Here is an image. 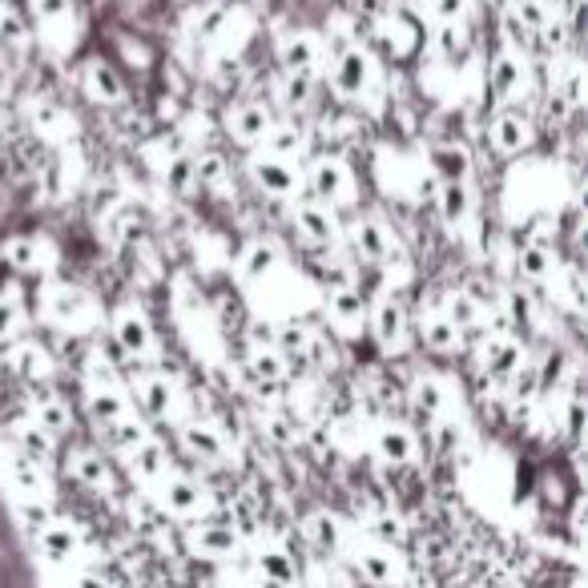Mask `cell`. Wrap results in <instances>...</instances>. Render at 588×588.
<instances>
[{
	"label": "cell",
	"mask_w": 588,
	"mask_h": 588,
	"mask_svg": "<svg viewBox=\"0 0 588 588\" xmlns=\"http://www.w3.org/2000/svg\"><path fill=\"white\" fill-rule=\"evenodd\" d=\"M226 130H230V138H239L242 145H258L271 138L274 113L266 110V105H258V101H246V105H234V110L226 113Z\"/></svg>",
	"instance_id": "obj_10"
},
{
	"label": "cell",
	"mask_w": 588,
	"mask_h": 588,
	"mask_svg": "<svg viewBox=\"0 0 588 588\" xmlns=\"http://www.w3.org/2000/svg\"><path fill=\"white\" fill-rule=\"evenodd\" d=\"M33 424L37 427H44L49 436H65L69 432V407L57 399V395H49V392H37V412H33Z\"/></svg>",
	"instance_id": "obj_27"
},
{
	"label": "cell",
	"mask_w": 588,
	"mask_h": 588,
	"mask_svg": "<svg viewBox=\"0 0 588 588\" xmlns=\"http://www.w3.org/2000/svg\"><path fill=\"white\" fill-rule=\"evenodd\" d=\"M432 170L444 182H468L472 178V150L459 142H439L432 145Z\"/></svg>",
	"instance_id": "obj_15"
},
{
	"label": "cell",
	"mask_w": 588,
	"mask_h": 588,
	"mask_svg": "<svg viewBox=\"0 0 588 588\" xmlns=\"http://www.w3.org/2000/svg\"><path fill=\"white\" fill-rule=\"evenodd\" d=\"M41 548L53 556V560H65V556H73L77 536L69 533V528H61V524H44V528H41Z\"/></svg>",
	"instance_id": "obj_33"
},
{
	"label": "cell",
	"mask_w": 588,
	"mask_h": 588,
	"mask_svg": "<svg viewBox=\"0 0 588 588\" xmlns=\"http://www.w3.org/2000/svg\"><path fill=\"white\" fill-rule=\"evenodd\" d=\"M479 359H484L488 375H496V379H516L524 367V347L508 335H491V338H484Z\"/></svg>",
	"instance_id": "obj_11"
},
{
	"label": "cell",
	"mask_w": 588,
	"mask_h": 588,
	"mask_svg": "<svg viewBox=\"0 0 588 588\" xmlns=\"http://www.w3.org/2000/svg\"><path fill=\"white\" fill-rule=\"evenodd\" d=\"M516 271H520L524 283H533V286L548 283L556 271L552 246H545V242H520V246H516Z\"/></svg>",
	"instance_id": "obj_14"
},
{
	"label": "cell",
	"mask_w": 588,
	"mask_h": 588,
	"mask_svg": "<svg viewBox=\"0 0 588 588\" xmlns=\"http://www.w3.org/2000/svg\"><path fill=\"white\" fill-rule=\"evenodd\" d=\"M294 230H298V239L311 242V246H335L338 234H343L335 210L323 206V202H303V206L294 210Z\"/></svg>",
	"instance_id": "obj_8"
},
{
	"label": "cell",
	"mask_w": 588,
	"mask_h": 588,
	"mask_svg": "<svg viewBox=\"0 0 588 588\" xmlns=\"http://www.w3.org/2000/svg\"><path fill=\"white\" fill-rule=\"evenodd\" d=\"M371 335L387 355H404L412 347V318L395 298H383L375 311H371Z\"/></svg>",
	"instance_id": "obj_2"
},
{
	"label": "cell",
	"mask_w": 588,
	"mask_h": 588,
	"mask_svg": "<svg viewBox=\"0 0 588 588\" xmlns=\"http://www.w3.org/2000/svg\"><path fill=\"white\" fill-rule=\"evenodd\" d=\"M133 395H138V404H142L150 415H170V404H174V387H170V379H162V375H145V371L133 379Z\"/></svg>",
	"instance_id": "obj_21"
},
{
	"label": "cell",
	"mask_w": 588,
	"mask_h": 588,
	"mask_svg": "<svg viewBox=\"0 0 588 588\" xmlns=\"http://www.w3.org/2000/svg\"><path fill=\"white\" fill-rule=\"evenodd\" d=\"M306 540L315 548H323V552H331V548L338 545V524L331 520L327 513H315L311 520H306Z\"/></svg>",
	"instance_id": "obj_34"
},
{
	"label": "cell",
	"mask_w": 588,
	"mask_h": 588,
	"mask_svg": "<svg viewBox=\"0 0 588 588\" xmlns=\"http://www.w3.org/2000/svg\"><path fill=\"white\" fill-rule=\"evenodd\" d=\"M85 93L93 101H105V105H118V101H125V85H121V77L113 73L101 57H93L85 65Z\"/></svg>",
	"instance_id": "obj_16"
},
{
	"label": "cell",
	"mask_w": 588,
	"mask_h": 588,
	"mask_svg": "<svg viewBox=\"0 0 588 588\" xmlns=\"http://www.w3.org/2000/svg\"><path fill=\"white\" fill-rule=\"evenodd\" d=\"M77 588H110V585L101 577H93V572H81V577H77Z\"/></svg>",
	"instance_id": "obj_43"
},
{
	"label": "cell",
	"mask_w": 588,
	"mask_h": 588,
	"mask_svg": "<svg viewBox=\"0 0 588 588\" xmlns=\"http://www.w3.org/2000/svg\"><path fill=\"white\" fill-rule=\"evenodd\" d=\"M274 262H278V251H274L271 242H251V246L242 251L239 266H242V274H246V278H258L262 271H271Z\"/></svg>",
	"instance_id": "obj_31"
},
{
	"label": "cell",
	"mask_w": 588,
	"mask_h": 588,
	"mask_svg": "<svg viewBox=\"0 0 588 588\" xmlns=\"http://www.w3.org/2000/svg\"><path fill=\"white\" fill-rule=\"evenodd\" d=\"M246 371H251V379L266 392H278L291 375V363L283 359V351L278 347H251L246 351Z\"/></svg>",
	"instance_id": "obj_13"
},
{
	"label": "cell",
	"mask_w": 588,
	"mask_h": 588,
	"mask_svg": "<svg viewBox=\"0 0 588 588\" xmlns=\"http://www.w3.org/2000/svg\"><path fill=\"white\" fill-rule=\"evenodd\" d=\"M9 359H12V371H17L21 379H29V383H44V379H49V371H53V363H49V351L29 347V343L12 347Z\"/></svg>",
	"instance_id": "obj_23"
},
{
	"label": "cell",
	"mask_w": 588,
	"mask_h": 588,
	"mask_svg": "<svg viewBox=\"0 0 588 588\" xmlns=\"http://www.w3.org/2000/svg\"><path fill=\"white\" fill-rule=\"evenodd\" d=\"M262 572H266L274 585H291V577H294L291 560H286L283 552H262Z\"/></svg>",
	"instance_id": "obj_39"
},
{
	"label": "cell",
	"mask_w": 588,
	"mask_h": 588,
	"mask_svg": "<svg viewBox=\"0 0 588 588\" xmlns=\"http://www.w3.org/2000/svg\"><path fill=\"white\" fill-rule=\"evenodd\" d=\"M355 565H359V572L371 580V585H395V580H399V565H395V552H392V548H383V545L359 548Z\"/></svg>",
	"instance_id": "obj_19"
},
{
	"label": "cell",
	"mask_w": 588,
	"mask_h": 588,
	"mask_svg": "<svg viewBox=\"0 0 588 588\" xmlns=\"http://www.w3.org/2000/svg\"><path fill=\"white\" fill-rule=\"evenodd\" d=\"M69 472H73L81 484H89V488H110L113 484L110 464H105V456H98L93 447H73V452H69Z\"/></svg>",
	"instance_id": "obj_18"
},
{
	"label": "cell",
	"mask_w": 588,
	"mask_h": 588,
	"mask_svg": "<svg viewBox=\"0 0 588 588\" xmlns=\"http://www.w3.org/2000/svg\"><path fill=\"white\" fill-rule=\"evenodd\" d=\"M528 142H533V121L520 110H500L488 121V150L496 158H516L528 150Z\"/></svg>",
	"instance_id": "obj_3"
},
{
	"label": "cell",
	"mask_w": 588,
	"mask_h": 588,
	"mask_svg": "<svg viewBox=\"0 0 588 588\" xmlns=\"http://www.w3.org/2000/svg\"><path fill=\"white\" fill-rule=\"evenodd\" d=\"M133 472H142V476H162V472H165V452H162V444L145 439V444L133 447Z\"/></svg>",
	"instance_id": "obj_35"
},
{
	"label": "cell",
	"mask_w": 588,
	"mask_h": 588,
	"mask_svg": "<svg viewBox=\"0 0 588 588\" xmlns=\"http://www.w3.org/2000/svg\"><path fill=\"white\" fill-rule=\"evenodd\" d=\"M69 12H73V0H33V17L41 24L61 21V17H69Z\"/></svg>",
	"instance_id": "obj_40"
},
{
	"label": "cell",
	"mask_w": 588,
	"mask_h": 588,
	"mask_svg": "<svg viewBox=\"0 0 588 588\" xmlns=\"http://www.w3.org/2000/svg\"><path fill=\"white\" fill-rule=\"evenodd\" d=\"M504 306H508V315H513L516 327H524V331L540 327V303H536V294L528 291L524 283L504 291Z\"/></svg>",
	"instance_id": "obj_24"
},
{
	"label": "cell",
	"mask_w": 588,
	"mask_h": 588,
	"mask_svg": "<svg viewBox=\"0 0 588 588\" xmlns=\"http://www.w3.org/2000/svg\"><path fill=\"white\" fill-rule=\"evenodd\" d=\"M0 258L9 262L12 271H21V274H37L44 266V262H41V242H33V239L0 242Z\"/></svg>",
	"instance_id": "obj_26"
},
{
	"label": "cell",
	"mask_w": 588,
	"mask_h": 588,
	"mask_svg": "<svg viewBox=\"0 0 588 588\" xmlns=\"http://www.w3.org/2000/svg\"><path fill=\"white\" fill-rule=\"evenodd\" d=\"M412 407L427 419H439L444 415V383L436 375H419L412 383Z\"/></svg>",
	"instance_id": "obj_28"
},
{
	"label": "cell",
	"mask_w": 588,
	"mask_h": 588,
	"mask_svg": "<svg viewBox=\"0 0 588 588\" xmlns=\"http://www.w3.org/2000/svg\"><path fill=\"white\" fill-rule=\"evenodd\" d=\"M436 202H439V219H444L447 226H459V222H468V214H472V185L444 182Z\"/></svg>",
	"instance_id": "obj_22"
},
{
	"label": "cell",
	"mask_w": 588,
	"mask_h": 588,
	"mask_svg": "<svg viewBox=\"0 0 588 588\" xmlns=\"http://www.w3.org/2000/svg\"><path fill=\"white\" fill-rule=\"evenodd\" d=\"M371 69H375V61H371V53L363 49V44H347V49H338L335 89L347 101L363 98V93H367V85H371Z\"/></svg>",
	"instance_id": "obj_4"
},
{
	"label": "cell",
	"mask_w": 588,
	"mask_h": 588,
	"mask_svg": "<svg viewBox=\"0 0 588 588\" xmlns=\"http://www.w3.org/2000/svg\"><path fill=\"white\" fill-rule=\"evenodd\" d=\"M12 439H17V444H21L33 459H41V456H49V452H53V436H49L44 427H37V424H17V427H12Z\"/></svg>",
	"instance_id": "obj_32"
},
{
	"label": "cell",
	"mask_w": 588,
	"mask_h": 588,
	"mask_svg": "<svg viewBox=\"0 0 588 588\" xmlns=\"http://www.w3.org/2000/svg\"><path fill=\"white\" fill-rule=\"evenodd\" d=\"M278 57H283L286 73H306L315 77L318 73V61H323V41L315 33H291L283 44H278Z\"/></svg>",
	"instance_id": "obj_12"
},
{
	"label": "cell",
	"mask_w": 588,
	"mask_h": 588,
	"mask_svg": "<svg viewBox=\"0 0 588 588\" xmlns=\"http://www.w3.org/2000/svg\"><path fill=\"white\" fill-rule=\"evenodd\" d=\"M415 335L424 343L432 355H456L464 347V331L444 315V311H424V315L415 318Z\"/></svg>",
	"instance_id": "obj_9"
},
{
	"label": "cell",
	"mask_w": 588,
	"mask_h": 588,
	"mask_svg": "<svg viewBox=\"0 0 588 588\" xmlns=\"http://www.w3.org/2000/svg\"><path fill=\"white\" fill-rule=\"evenodd\" d=\"M190 540L206 556H226L239 545V536L230 533V528H219V524H197V528H190Z\"/></svg>",
	"instance_id": "obj_30"
},
{
	"label": "cell",
	"mask_w": 588,
	"mask_h": 588,
	"mask_svg": "<svg viewBox=\"0 0 588 588\" xmlns=\"http://www.w3.org/2000/svg\"><path fill=\"white\" fill-rule=\"evenodd\" d=\"M165 508L178 516H197L202 513V491H197V484H190L185 476H174V479H165Z\"/></svg>",
	"instance_id": "obj_25"
},
{
	"label": "cell",
	"mask_w": 588,
	"mask_h": 588,
	"mask_svg": "<svg viewBox=\"0 0 588 588\" xmlns=\"http://www.w3.org/2000/svg\"><path fill=\"white\" fill-rule=\"evenodd\" d=\"M182 444L194 452V456H202L206 464H214V459L226 456V439H222V432L214 424H185L182 427Z\"/></svg>",
	"instance_id": "obj_20"
},
{
	"label": "cell",
	"mask_w": 588,
	"mask_h": 588,
	"mask_svg": "<svg viewBox=\"0 0 588 588\" xmlns=\"http://www.w3.org/2000/svg\"><path fill=\"white\" fill-rule=\"evenodd\" d=\"M432 12H436L444 24H459L468 17V0H432Z\"/></svg>",
	"instance_id": "obj_41"
},
{
	"label": "cell",
	"mask_w": 588,
	"mask_h": 588,
	"mask_svg": "<svg viewBox=\"0 0 588 588\" xmlns=\"http://www.w3.org/2000/svg\"><path fill=\"white\" fill-rule=\"evenodd\" d=\"M113 338H118V347L125 351V355H133V359H153L158 355V338H153L150 331V318L142 315V311H118V318H113Z\"/></svg>",
	"instance_id": "obj_6"
},
{
	"label": "cell",
	"mask_w": 588,
	"mask_h": 588,
	"mask_svg": "<svg viewBox=\"0 0 588 588\" xmlns=\"http://www.w3.org/2000/svg\"><path fill=\"white\" fill-rule=\"evenodd\" d=\"M251 178L258 182V190H266L274 197H294L298 185H303V174L286 158H278V153H258L251 162Z\"/></svg>",
	"instance_id": "obj_5"
},
{
	"label": "cell",
	"mask_w": 588,
	"mask_h": 588,
	"mask_svg": "<svg viewBox=\"0 0 588 588\" xmlns=\"http://www.w3.org/2000/svg\"><path fill=\"white\" fill-rule=\"evenodd\" d=\"M351 246H355V254H359L363 262H371V266H383V262L399 258V254H395L392 230L383 226L379 219L355 222V226H351Z\"/></svg>",
	"instance_id": "obj_7"
},
{
	"label": "cell",
	"mask_w": 588,
	"mask_h": 588,
	"mask_svg": "<svg viewBox=\"0 0 588 588\" xmlns=\"http://www.w3.org/2000/svg\"><path fill=\"white\" fill-rule=\"evenodd\" d=\"M89 415H93L98 424H113V419L133 415V404H130V395L118 392L113 383H98V387L89 392Z\"/></svg>",
	"instance_id": "obj_17"
},
{
	"label": "cell",
	"mask_w": 588,
	"mask_h": 588,
	"mask_svg": "<svg viewBox=\"0 0 588 588\" xmlns=\"http://www.w3.org/2000/svg\"><path fill=\"white\" fill-rule=\"evenodd\" d=\"M379 456L387 459V464H412L415 459V436L407 432V427L387 424L379 432Z\"/></svg>",
	"instance_id": "obj_29"
},
{
	"label": "cell",
	"mask_w": 588,
	"mask_h": 588,
	"mask_svg": "<svg viewBox=\"0 0 588 588\" xmlns=\"http://www.w3.org/2000/svg\"><path fill=\"white\" fill-rule=\"evenodd\" d=\"M283 98H286V105H306L311 101V89H315V77H306V73H286V81H283Z\"/></svg>",
	"instance_id": "obj_38"
},
{
	"label": "cell",
	"mask_w": 588,
	"mask_h": 588,
	"mask_svg": "<svg viewBox=\"0 0 588 588\" xmlns=\"http://www.w3.org/2000/svg\"><path fill=\"white\" fill-rule=\"evenodd\" d=\"M565 367H568V355L560 347H552V351H545V363H540V371H536L533 379L540 383V387H556L560 375H565Z\"/></svg>",
	"instance_id": "obj_37"
},
{
	"label": "cell",
	"mask_w": 588,
	"mask_h": 588,
	"mask_svg": "<svg viewBox=\"0 0 588 588\" xmlns=\"http://www.w3.org/2000/svg\"><path fill=\"white\" fill-rule=\"evenodd\" d=\"M266 588H283V585H274V580H266Z\"/></svg>",
	"instance_id": "obj_44"
},
{
	"label": "cell",
	"mask_w": 588,
	"mask_h": 588,
	"mask_svg": "<svg viewBox=\"0 0 588 588\" xmlns=\"http://www.w3.org/2000/svg\"><path fill=\"white\" fill-rule=\"evenodd\" d=\"M12 335H17V311H12V306L0 298V343H4V338H12Z\"/></svg>",
	"instance_id": "obj_42"
},
{
	"label": "cell",
	"mask_w": 588,
	"mask_h": 588,
	"mask_svg": "<svg viewBox=\"0 0 588 588\" xmlns=\"http://www.w3.org/2000/svg\"><path fill=\"white\" fill-rule=\"evenodd\" d=\"M311 190H315V202L323 206H338V202H347L351 190H355V174H351V165L338 158V153H323L311 162Z\"/></svg>",
	"instance_id": "obj_1"
},
{
	"label": "cell",
	"mask_w": 588,
	"mask_h": 588,
	"mask_svg": "<svg viewBox=\"0 0 588 588\" xmlns=\"http://www.w3.org/2000/svg\"><path fill=\"white\" fill-rule=\"evenodd\" d=\"M432 44H436L439 57H452V61H456V57L464 53V29H459V24L439 21V29L432 33Z\"/></svg>",
	"instance_id": "obj_36"
}]
</instances>
